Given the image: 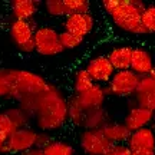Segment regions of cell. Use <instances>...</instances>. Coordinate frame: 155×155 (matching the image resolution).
<instances>
[{
    "label": "cell",
    "instance_id": "cell-1",
    "mask_svg": "<svg viewBox=\"0 0 155 155\" xmlns=\"http://www.w3.org/2000/svg\"><path fill=\"white\" fill-rule=\"evenodd\" d=\"M23 111L35 118L40 132L48 134L62 128L68 121V101L55 85L49 83Z\"/></svg>",
    "mask_w": 155,
    "mask_h": 155
},
{
    "label": "cell",
    "instance_id": "cell-2",
    "mask_svg": "<svg viewBox=\"0 0 155 155\" xmlns=\"http://www.w3.org/2000/svg\"><path fill=\"white\" fill-rule=\"evenodd\" d=\"M49 83L38 73L23 69H0V98L19 102L22 109L48 88Z\"/></svg>",
    "mask_w": 155,
    "mask_h": 155
},
{
    "label": "cell",
    "instance_id": "cell-3",
    "mask_svg": "<svg viewBox=\"0 0 155 155\" xmlns=\"http://www.w3.org/2000/svg\"><path fill=\"white\" fill-rule=\"evenodd\" d=\"M102 6L118 29L132 35H147L141 16L145 2L142 0H104Z\"/></svg>",
    "mask_w": 155,
    "mask_h": 155
},
{
    "label": "cell",
    "instance_id": "cell-4",
    "mask_svg": "<svg viewBox=\"0 0 155 155\" xmlns=\"http://www.w3.org/2000/svg\"><path fill=\"white\" fill-rule=\"evenodd\" d=\"M36 22L32 20H12L10 22V38L13 43L25 53L35 52V32Z\"/></svg>",
    "mask_w": 155,
    "mask_h": 155
},
{
    "label": "cell",
    "instance_id": "cell-5",
    "mask_svg": "<svg viewBox=\"0 0 155 155\" xmlns=\"http://www.w3.org/2000/svg\"><path fill=\"white\" fill-rule=\"evenodd\" d=\"M59 32L50 26H40L35 32V52L42 56H56L63 52Z\"/></svg>",
    "mask_w": 155,
    "mask_h": 155
},
{
    "label": "cell",
    "instance_id": "cell-6",
    "mask_svg": "<svg viewBox=\"0 0 155 155\" xmlns=\"http://www.w3.org/2000/svg\"><path fill=\"white\" fill-rule=\"evenodd\" d=\"M139 76L129 69V71H118L114 73L112 79L106 85V92L119 96V98H129L135 95V91L138 88Z\"/></svg>",
    "mask_w": 155,
    "mask_h": 155
},
{
    "label": "cell",
    "instance_id": "cell-7",
    "mask_svg": "<svg viewBox=\"0 0 155 155\" xmlns=\"http://www.w3.org/2000/svg\"><path fill=\"white\" fill-rule=\"evenodd\" d=\"M79 145L86 155H106L114 147L101 129H83L79 135Z\"/></svg>",
    "mask_w": 155,
    "mask_h": 155
},
{
    "label": "cell",
    "instance_id": "cell-8",
    "mask_svg": "<svg viewBox=\"0 0 155 155\" xmlns=\"http://www.w3.org/2000/svg\"><path fill=\"white\" fill-rule=\"evenodd\" d=\"M36 139H38V131L32 128L28 127L16 129L7 138L5 154H23L36 147Z\"/></svg>",
    "mask_w": 155,
    "mask_h": 155
},
{
    "label": "cell",
    "instance_id": "cell-9",
    "mask_svg": "<svg viewBox=\"0 0 155 155\" xmlns=\"http://www.w3.org/2000/svg\"><path fill=\"white\" fill-rule=\"evenodd\" d=\"M85 71L92 78L94 83H98L102 86H106L115 73V69L112 68L111 62L108 61V58L105 55H98L94 56L92 59H89Z\"/></svg>",
    "mask_w": 155,
    "mask_h": 155
},
{
    "label": "cell",
    "instance_id": "cell-10",
    "mask_svg": "<svg viewBox=\"0 0 155 155\" xmlns=\"http://www.w3.org/2000/svg\"><path fill=\"white\" fill-rule=\"evenodd\" d=\"M134 98L138 106L147 108L155 114V69L148 75L139 78L138 88L135 91Z\"/></svg>",
    "mask_w": 155,
    "mask_h": 155
},
{
    "label": "cell",
    "instance_id": "cell-11",
    "mask_svg": "<svg viewBox=\"0 0 155 155\" xmlns=\"http://www.w3.org/2000/svg\"><path fill=\"white\" fill-rule=\"evenodd\" d=\"M94 26H95V20L91 13L69 15V16L65 17V22H63V30L65 32L82 39V40L92 32Z\"/></svg>",
    "mask_w": 155,
    "mask_h": 155
},
{
    "label": "cell",
    "instance_id": "cell-12",
    "mask_svg": "<svg viewBox=\"0 0 155 155\" xmlns=\"http://www.w3.org/2000/svg\"><path fill=\"white\" fill-rule=\"evenodd\" d=\"M106 88L98 83H94L92 88H89L86 92H83L81 95H75L79 101V104L82 105V108L85 111H94L98 108H104L106 99Z\"/></svg>",
    "mask_w": 155,
    "mask_h": 155
},
{
    "label": "cell",
    "instance_id": "cell-13",
    "mask_svg": "<svg viewBox=\"0 0 155 155\" xmlns=\"http://www.w3.org/2000/svg\"><path fill=\"white\" fill-rule=\"evenodd\" d=\"M125 145L129 151H155V134L150 127L134 131Z\"/></svg>",
    "mask_w": 155,
    "mask_h": 155
},
{
    "label": "cell",
    "instance_id": "cell-14",
    "mask_svg": "<svg viewBox=\"0 0 155 155\" xmlns=\"http://www.w3.org/2000/svg\"><path fill=\"white\" fill-rule=\"evenodd\" d=\"M154 116H155V114L151 112L150 109L135 105V106H132V108L129 109V112L125 115L124 125H125L131 132H134V131L147 128L151 122H152Z\"/></svg>",
    "mask_w": 155,
    "mask_h": 155
},
{
    "label": "cell",
    "instance_id": "cell-15",
    "mask_svg": "<svg viewBox=\"0 0 155 155\" xmlns=\"http://www.w3.org/2000/svg\"><path fill=\"white\" fill-rule=\"evenodd\" d=\"M135 75L139 78L145 76L154 71V58L150 52L144 48H134L132 59H131V68H129Z\"/></svg>",
    "mask_w": 155,
    "mask_h": 155
},
{
    "label": "cell",
    "instance_id": "cell-16",
    "mask_svg": "<svg viewBox=\"0 0 155 155\" xmlns=\"http://www.w3.org/2000/svg\"><path fill=\"white\" fill-rule=\"evenodd\" d=\"M40 2L38 0H12L10 13L13 20H32L39 12Z\"/></svg>",
    "mask_w": 155,
    "mask_h": 155
},
{
    "label": "cell",
    "instance_id": "cell-17",
    "mask_svg": "<svg viewBox=\"0 0 155 155\" xmlns=\"http://www.w3.org/2000/svg\"><path fill=\"white\" fill-rule=\"evenodd\" d=\"M132 50L131 46H116L106 55L108 61L111 62L112 68L118 71H129L131 68V59H132Z\"/></svg>",
    "mask_w": 155,
    "mask_h": 155
},
{
    "label": "cell",
    "instance_id": "cell-18",
    "mask_svg": "<svg viewBox=\"0 0 155 155\" xmlns=\"http://www.w3.org/2000/svg\"><path fill=\"white\" fill-rule=\"evenodd\" d=\"M102 134L106 137L108 141H111L114 145H119V144H125L131 135V131L128 129L124 124L119 122H106L104 127L101 128Z\"/></svg>",
    "mask_w": 155,
    "mask_h": 155
},
{
    "label": "cell",
    "instance_id": "cell-19",
    "mask_svg": "<svg viewBox=\"0 0 155 155\" xmlns=\"http://www.w3.org/2000/svg\"><path fill=\"white\" fill-rule=\"evenodd\" d=\"M85 115L86 111L82 108V105L79 104L78 98L73 95L68 99V121L73 124L75 127L83 128V122H85Z\"/></svg>",
    "mask_w": 155,
    "mask_h": 155
},
{
    "label": "cell",
    "instance_id": "cell-20",
    "mask_svg": "<svg viewBox=\"0 0 155 155\" xmlns=\"http://www.w3.org/2000/svg\"><path fill=\"white\" fill-rule=\"evenodd\" d=\"M108 122V112L105 108H98L94 111H88L85 115L83 129H101Z\"/></svg>",
    "mask_w": 155,
    "mask_h": 155
},
{
    "label": "cell",
    "instance_id": "cell-21",
    "mask_svg": "<svg viewBox=\"0 0 155 155\" xmlns=\"http://www.w3.org/2000/svg\"><path fill=\"white\" fill-rule=\"evenodd\" d=\"M43 155H75V148L65 141H50L45 147Z\"/></svg>",
    "mask_w": 155,
    "mask_h": 155
},
{
    "label": "cell",
    "instance_id": "cell-22",
    "mask_svg": "<svg viewBox=\"0 0 155 155\" xmlns=\"http://www.w3.org/2000/svg\"><path fill=\"white\" fill-rule=\"evenodd\" d=\"M5 114L10 118V121L15 124V127H16L17 129H20V128H28L29 121L32 119V116L29 115L28 112L23 111L20 106H12L9 109H6Z\"/></svg>",
    "mask_w": 155,
    "mask_h": 155
},
{
    "label": "cell",
    "instance_id": "cell-23",
    "mask_svg": "<svg viewBox=\"0 0 155 155\" xmlns=\"http://www.w3.org/2000/svg\"><path fill=\"white\" fill-rule=\"evenodd\" d=\"M94 86V81L89 76V73L85 69H81L75 73L73 78V88H75V95H81L86 92L89 88Z\"/></svg>",
    "mask_w": 155,
    "mask_h": 155
},
{
    "label": "cell",
    "instance_id": "cell-24",
    "mask_svg": "<svg viewBox=\"0 0 155 155\" xmlns=\"http://www.w3.org/2000/svg\"><path fill=\"white\" fill-rule=\"evenodd\" d=\"M66 16L76 15V13H89L91 3L89 0H63Z\"/></svg>",
    "mask_w": 155,
    "mask_h": 155
},
{
    "label": "cell",
    "instance_id": "cell-25",
    "mask_svg": "<svg viewBox=\"0 0 155 155\" xmlns=\"http://www.w3.org/2000/svg\"><path fill=\"white\" fill-rule=\"evenodd\" d=\"M141 20H142V26L145 28L147 33L155 35V5H150L145 7Z\"/></svg>",
    "mask_w": 155,
    "mask_h": 155
},
{
    "label": "cell",
    "instance_id": "cell-26",
    "mask_svg": "<svg viewBox=\"0 0 155 155\" xmlns=\"http://www.w3.org/2000/svg\"><path fill=\"white\" fill-rule=\"evenodd\" d=\"M45 9L52 17H66L63 0H46L45 2Z\"/></svg>",
    "mask_w": 155,
    "mask_h": 155
},
{
    "label": "cell",
    "instance_id": "cell-27",
    "mask_svg": "<svg viewBox=\"0 0 155 155\" xmlns=\"http://www.w3.org/2000/svg\"><path fill=\"white\" fill-rule=\"evenodd\" d=\"M59 40H61V45L62 48L66 50V49H75V48H78L79 45L82 43L83 40L82 39L76 38V36H73V35L68 33V32H59Z\"/></svg>",
    "mask_w": 155,
    "mask_h": 155
},
{
    "label": "cell",
    "instance_id": "cell-28",
    "mask_svg": "<svg viewBox=\"0 0 155 155\" xmlns=\"http://www.w3.org/2000/svg\"><path fill=\"white\" fill-rule=\"evenodd\" d=\"M16 129L17 128L15 127V124L10 121V118L6 115L5 112H0V132L5 134L6 137L9 138Z\"/></svg>",
    "mask_w": 155,
    "mask_h": 155
},
{
    "label": "cell",
    "instance_id": "cell-29",
    "mask_svg": "<svg viewBox=\"0 0 155 155\" xmlns=\"http://www.w3.org/2000/svg\"><path fill=\"white\" fill-rule=\"evenodd\" d=\"M52 138L49 137V134L46 132H38V139H36V147L35 148H39V150H43L46 145L49 144Z\"/></svg>",
    "mask_w": 155,
    "mask_h": 155
},
{
    "label": "cell",
    "instance_id": "cell-30",
    "mask_svg": "<svg viewBox=\"0 0 155 155\" xmlns=\"http://www.w3.org/2000/svg\"><path fill=\"white\" fill-rule=\"evenodd\" d=\"M106 155H131V151L125 144H119V145H114L112 150Z\"/></svg>",
    "mask_w": 155,
    "mask_h": 155
},
{
    "label": "cell",
    "instance_id": "cell-31",
    "mask_svg": "<svg viewBox=\"0 0 155 155\" xmlns=\"http://www.w3.org/2000/svg\"><path fill=\"white\" fill-rule=\"evenodd\" d=\"M6 142H7V137H6L5 134L0 132V154H5Z\"/></svg>",
    "mask_w": 155,
    "mask_h": 155
},
{
    "label": "cell",
    "instance_id": "cell-32",
    "mask_svg": "<svg viewBox=\"0 0 155 155\" xmlns=\"http://www.w3.org/2000/svg\"><path fill=\"white\" fill-rule=\"evenodd\" d=\"M20 155H43V151L39 150V148H32V150L26 151V152H23Z\"/></svg>",
    "mask_w": 155,
    "mask_h": 155
},
{
    "label": "cell",
    "instance_id": "cell-33",
    "mask_svg": "<svg viewBox=\"0 0 155 155\" xmlns=\"http://www.w3.org/2000/svg\"><path fill=\"white\" fill-rule=\"evenodd\" d=\"M131 155H155V151H131Z\"/></svg>",
    "mask_w": 155,
    "mask_h": 155
}]
</instances>
